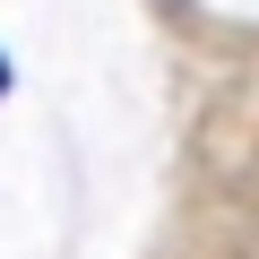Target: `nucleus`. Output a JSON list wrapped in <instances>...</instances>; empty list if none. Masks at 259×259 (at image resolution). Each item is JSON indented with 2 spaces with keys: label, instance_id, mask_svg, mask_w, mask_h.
Wrapping results in <instances>:
<instances>
[{
  "label": "nucleus",
  "instance_id": "nucleus-1",
  "mask_svg": "<svg viewBox=\"0 0 259 259\" xmlns=\"http://www.w3.org/2000/svg\"><path fill=\"white\" fill-rule=\"evenodd\" d=\"M9 78H18V69H9V52H0V95H9Z\"/></svg>",
  "mask_w": 259,
  "mask_h": 259
}]
</instances>
